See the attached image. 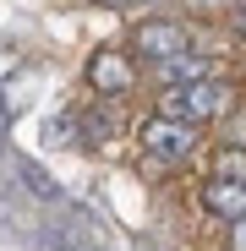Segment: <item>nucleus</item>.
I'll return each instance as SVG.
<instances>
[{
  "label": "nucleus",
  "instance_id": "nucleus-6",
  "mask_svg": "<svg viewBox=\"0 0 246 251\" xmlns=\"http://www.w3.org/2000/svg\"><path fill=\"white\" fill-rule=\"evenodd\" d=\"M197 76H214V60H208V55H197V50H181V55H170V60H159V66H153V82H159V88L197 82Z\"/></svg>",
  "mask_w": 246,
  "mask_h": 251
},
{
  "label": "nucleus",
  "instance_id": "nucleus-1",
  "mask_svg": "<svg viewBox=\"0 0 246 251\" xmlns=\"http://www.w3.org/2000/svg\"><path fill=\"white\" fill-rule=\"evenodd\" d=\"M159 109L186 115V120H197V126H214V120H230V115L241 109V93L230 88L224 76H197V82L159 88Z\"/></svg>",
  "mask_w": 246,
  "mask_h": 251
},
{
  "label": "nucleus",
  "instance_id": "nucleus-5",
  "mask_svg": "<svg viewBox=\"0 0 246 251\" xmlns=\"http://www.w3.org/2000/svg\"><path fill=\"white\" fill-rule=\"evenodd\" d=\"M197 202H202V213H208V219L235 224V219H246V180L208 175V180H202V191H197Z\"/></svg>",
  "mask_w": 246,
  "mask_h": 251
},
{
  "label": "nucleus",
  "instance_id": "nucleus-8",
  "mask_svg": "<svg viewBox=\"0 0 246 251\" xmlns=\"http://www.w3.org/2000/svg\"><path fill=\"white\" fill-rule=\"evenodd\" d=\"M17 175L27 180V191H33V197H44V202H60V186H55L44 170H38L33 158H17Z\"/></svg>",
  "mask_w": 246,
  "mask_h": 251
},
{
  "label": "nucleus",
  "instance_id": "nucleus-2",
  "mask_svg": "<svg viewBox=\"0 0 246 251\" xmlns=\"http://www.w3.org/2000/svg\"><path fill=\"white\" fill-rule=\"evenodd\" d=\"M202 142V126L186 120V115H170V109H153L137 120V148L153 158V164H186Z\"/></svg>",
  "mask_w": 246,
  "mask_h": 251
},
{
  "label": "nucleus",
  "instance_id": "nucleus-4",
  "mask_svg": "<svg viewBox=\"0 0 246 251\" xmlns=\"http://www.w3.org/2000/svg\"><path fill=\"white\" fill-rule=\"evenodd\" d=\"M126 50H132L142 66H159V60L191 50V38H186V27H181L175 17H142V22L126 33Z\"/></svg>",
  "mask_w": 246,
  "mask_h": 251
},
{
  "label": "nucleus",
  "instance_id": "nucleus-3",
  "mask_svg": "<svg viewBox=\"0 0 246 251\" xmlns=\"http://www.w3.org/2000/svg\"><path fill=\"white\" fill-rule=\"evenodd\" d=\"M82 82H88V93H99L104 104H120L137 93V55L126 44H104L88 55V66H82Z\"/></svg>",
  "mask_w": 246,
  "mask_h": 251
},
{
  "label": "nucleus",
  "instance_id": "nucleus-12",
  "mask_svg": "<svg viewBox=\"0 0 246 251\" xmlns=\"http://www.w3.org/2000/svg\"><path fill=\"white\" fill-rule=\"evenodd\" d=\"M230 22H235V33L246 38V6H235V11H230Z\"/></svg>",
  "mask_w": 246,
  "mask_h": 251
},
{
  "label": "nucleus",
  "instance_id": "nucleus-13",
  "mask_svg": "<svg viewBox=\"0 0 246 251\" xmlns=\"http://www.w3.org/2000/svg\"><path fill=\"white\" fill-rule=\"evenodd\" d=\"M235 142H246V120H241V126H235Z\"/></svg>",
  "mask_w": 246,
  "mask_h": 251
},
{
  "label": "nucleus",
  "instance_id": "nucleus-10",
  "mask_svg": "<svg viewBox=\"0 0 246 251\" xmlns=\"http://www.w3.org/2000/svg\"><path fill=\"white\" fill-rule=\"evenodd\" d=\"M181 6H186L191 17H208V11H230L235 0H181Z\"/></svg>",
  "mask_w": 246,
  "mask_h": 251
},
{
  "label": "nucleus",
  "instance_id": "nucleus-11",
  "mask_svg": "<svg viewBox=\"0 0 246 251\" xmlns=\"http://www.w3.org/2000/svg\"><path fill=\"white\" fill-rule=\"evenodd\" d=\"M230 251H246V219L230 224Z\"/></svg>",
  "mask_w": 246,
  "mask_h": 251
},
{
  "label": "nucleus",
  "instance_id": "nucleus-7",
  "mask_svg": "<svg viewBox=\"0 0 246 251\" xmlns=\"http://www.w3.org/2000/svg\"><path fill=\"white\" fill-rule=\"evenodd\" d=\"M208 175H224V180H246V142H219L214 158H208Z\"/></svg>",
  "mask_w": 246,
  "mask_h": 251
},
{
  "label": "nucleus",
  "instance_id": "nucleus-9",
  "mask_svg": "<svg viewBox=\"0 0 246 251\" xmlns=\"http://www.w3.org/2000/svg\"><path fill=\"white\" fill-rule=\"evenodd\" d=\"M77 120H82V137H93V142H104V137L120 131V120L109 109H77Z\"/></svg>",
  "mask_w": 246,
  "mask_h": 251
}]
</instances>
